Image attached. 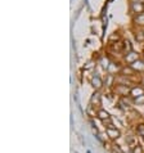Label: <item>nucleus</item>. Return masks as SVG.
Wrapping results in <instances>:
<instances>
[{"label":"nucleus","mask_w":144,"mask_h":153,"mask_svg":"<svg viewBox=\"0 0 144 153\" xmlns=\"http://www.w3.org/2000/svg\"><path fill=\"white\" fill-rule=\"evenodd\" d=\"M131 11L136 14H143L144 13V4L141 1H133L131 3Z\"/></svg>","instance_id":"1"},{"label":"nucleus","mask_w":144,"mask_h":153,"mask_svg":"<svg viewBox=\"0 0 144 153\" xmlns=\"http://www.w3.org/2000/svg\"><path fill=\"white\" fill-rule=\"evenodd\" d=\"M138 59H139V55H138V53L134 52V50H131V52L126 53V55H125V61H126L127 63H130V65H133V63L136 62Z\"/></svg>","instance_id":"2"},{"label":"nucleus","mask_w":144,"mask_h":153,"mask_svg":"<svg viewBox=\"0 0 144 153\" xmlns=\"http://www.w3.org/2000/svg\"><path fill=\"white\" fill-rule=\"evenodd\" d=\"M91 85L94 86V89H97V90H98V89H100V88H102V86H103V81L100 80V77H99V76H98V75H95L94 77L91 78Z\"/></svg>","instance_id":"3"},{"label":"nucleus","mask_w":144,"mask_h":153,"mask_svg":"<svg viewBox=\"0 0 144 153\" xmlns=\"http://www.w3.org/2000/svg\"><path fill=\"white\" fill-rule=\"evenodd\" d=\"M130 93H131V96H133V98H138V96H140V95H144V89L140 88V86L133 88L130 90Z\"/></svg>","instance_id":"4"},{"label":"nucleus","mask_w":144,"mask_h":153,"mask_svg":"<svg viewBox=\"0 0 144 153\" xmlns=\"http://www.w3.org/2000/svg\"><path fill=\"white\" fill-rule=\"evenodd\" d=\"M131 67H133V70L136 71V72H141V71H144V62L138 59L136 62H134L133 65H131Z\"/></svg>","instance_id":"5"},{"label":"nucleus","mask_w":144,"mask_h":153,"mask_svg":"<svg viewBox=\"0 0 144 153\" xmlns=\"http://www.w3.org/2000/svg\"><path fill=\"white\" fill-rule=\"evenodd\" d=\"M107 132H108V135H109L111 138H118V135H120L118 130H116L112 125H109V126L107 127Z\"/></svg>","instance_id":"6"},{"label":"nucleus","mask_w":144,"mask_h":153,"mask_svg":"<svg viewBox=\"0 0 144 153\" xmlns=\"http://www.w3.org/2000/svg\"><path fill=\"white\" fill-rule=\"evenodd\" d=\"M98 117H99L102 121H109V114L105 111H103V109H100V111L98 112Z\"/></svg>","instance_id":"7"},{"label":"nucleus","mask_w":144,"mask_h":153,"mask_svg":"<svg viewBox=\"0 0 144 153\" xmlns=\"http://www.w3.org/2000/svg\"><path fill=\"white\" fill-rule=\"evenodd\" d=\"M134 22H135V25H138V26H144V13L138 14V16L135 17V19H134Z\"/></svg>","instance_id":"8"},{"label":"nucleus","mask_w":144,"mask_h":153,"mask_svg":"<svg viewBox=\"0 0 144 153\" xmlns=\"http://www.w3.org/2000/svg\"><path fill=\"white\" fill-rule=\"evenodd\" d=\"M121 72H122V75L123 76H130V75H134V73H135V71L133 70V67H125V68H122V70H121Z\"/></svg>","instance_id":"9"},{"label":"nucleus","mask_w":144,"mask_h":153,"mask_svg":"<svg viewBox=\"0 0 144 153\" xmlns=\"http://www.w3.org/2000/svg\"><path fill=\"white\" fill-rule=\"evenodd\" d=\"M116 90H117V93H120L121 95H126V94L129 93V89L126 88V85H118Z\"/></svg>","instance_id":"10"},{"label":"nucleus","mask_w":144,"mask_h":153,"mask_svg":"<svg viewBox=\"0 0 144 153\" xmlns=\"http://www.w3.org/2000/svg\"><path fill=\"white\" fill-rule=\"evenodd\" d=\"M100 65H102L103 68H109L111 63H109V61H108V58H104V57H103L102 59H100Z\"/></svg>","instance_id":"11"},{"label":"nucleus","mask_w":144,"mask_h":153,"mask_svg":"<svg viewBox=\"0 0 144 153\" xmlns=\"http://www.w3.org/2000/svg\"><path fill=\"white\" fill-rule=\"evenodd\" d=\"M135 37H136V40H138V41H143V40H144V32L143 31L136 32Z\"/></svg>","instance_id":"12"},{"label":"nucleus","mask_w":144,"mask_h":153,"mask_svg":"<svg viewBox=\"0 0 144 153\" xmlns=\"http://www.w3.org/2000/svg\"><path fill=\"white\" fill-rule=\"evenodd\" d=\"M94 102H97V103H99L100 102V96L98 93H94L93 94V98H91V103H94Z\"/></svg>","instance_id":"13"},{"label":"nucleus","mask_w":144,"mask_h":153,"mask_svg":"<svg viewBox=\"0 0 144 153\" xmlns=\"http://www.w3.org/2000/svg\"><path fill=\"white\" fill-rule=\"evenodd\" d=\"M123 49H125L126 50V52H131V50H133V49H131V45H130V41H125V43H123Z\"/></svg>","instance_id":"14"},{"label":"nucleus","mask_w":144,"mask_h":153,"mask_svg":"<svg viewBox=\"0 0 144 153\" xmlns=\"http://www.w3.org/2000/svg\"><path fill=\"white\" fill-rule=\"evenodd\" d=\"M113 80H116V78H113V76H112V75H108V76H107V81H105V85L111 86V84H112V81H113Z\"/></svg>","instance_id":"15"},{"label":"nucleus","mask_w":144,"mask_h":153,"mask_svg":"<svg viewBox=\"0 0 144 153\" xmlns=\"http://www.w3.org/2000/svg\"><path fill=\"white\" fill-rule=\"evenodd\" d=\"M135 103L144 104V95H140V96H138V98H135Z\"/></svg>","instance_id":"16"},{"label":"nucleus","mask_w":144,"mask_h":153,"mask_svg":"<svg viewBox=\"0 0 144 153\" xmlns=\"http://www.w3.org/2000/svg\"><path fill=\"white\" fill-rule=\"evenodd\" d=\"M109 40H118V35H112L109 37Z\"/></svg>","instance_id":"17"}]
</instances>
